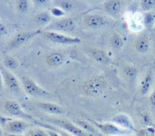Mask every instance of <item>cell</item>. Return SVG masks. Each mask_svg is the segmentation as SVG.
I'll return each mask as SVG.
<instances>
[{
	"instance_id": "cell-28",
	"label": "cell",
	"mask_w": 155,
	"mask_h": 136,
	"mask_svg": "<svg viewBox=\"0 0 155 136\" xmlns=\"http://www.w3.org/2000/svg\"><path fill=\"white\" fill-rule=\"evenodd\" d=\"M47 130H44L43 128H40V127H37V128H32L30 127L26 133H25V135L29 136H47L49 135V133H46Z\"/></svg>"
},
{
	"instance_id": "cell-30",
	"label": "cell",
	"mask_w": 155,
	"mask_h": 136,
	"mask_svg": "<svg viewBox=\"0 0 155 136\" xmlns=\"http://www.w3.org/2000/svg\"><path fill=\"white\" fill-rule=\"evenodd\" d=\"M141 122L143 125L145 126H152L153 124V117L151 116V114L148 113V112H143L141 114Z\"/></svg>"
},
{
	"instance_id": "cell-39",
	"label": "cell",
	"mask_w": 155,
	"mask_h": 136,
	"mask_svg": "<svg viewBox=\"0 0 155 136\" xmlns=\"http://www.w3.org/2000/svg\"><path fill=\"white\" fill-rule=\"evenodd\" d=\"M153 29H154V30H155V24H154V26H153Z\"/></svg>"
},
{
	"instance_id": "cell-3",
	"label": "cell",
	"mask_w": 155,
	"mask_h": 136,
	"mask_svg": "<svg viewBox=\"0 0 155 136\" xmlns=\"http://www.w3.org/2000/svg\"><path fill=\"white\" fill-rule=\"evenodd\" d=\"M21 84L25 93L33 97H43L50 95V93L38 85L32 78L29 76H23L21 79Z\"/></svg>"
},
{
	"instance_id": "cell-36",
	"label": "cell",
	"mask_w": 155,
	"mask_h": 136,
	"mask_svg": "<svg viewBox=\"0 0 155 136\" xmlns=\"http://www.w3.org/2000/svg\"><path fill=\"white\" fill-rule=\"evenodd\" d=\"M2 135H4V131L0 128V136H2Z\"/></svg>"
},
{
	"instance_id": "cell-10",
	"label": "cell",
	"mask_w": 155,
	"mask_h": 136,
	"mask_svg": "<svg viewBox=\"0 0 155 136\" xmlns=\"http://www.w3.org/2000/svg\"><path fill=\"white\" fill-rule=\"evenodd\" d=\"M33 125L29 123L25 122L24 119H15V120H8L5 124L6 131L12 134H25L26 131L32 127Z\"/></svg>"
},
{
	"instance_id": "cell-4",
	"label": "cell",
	"mask_w": 155,
	"mask_h": 136,
	"mask_svg": "<svg viewBox=\"0 0 155 136\" xmlns=\"http://www.w3.org/2000/svg\"><path fill=\"white\" fill-rule=\"evenodd\" d=\"M75 22L70 17H61L53 20L46 27L45 30L56 31L61 33H71L75 30Z\"/></svg>"
},
{
	"instance_id": "cell-9",
	"label": "cell",
	"mask_w": 155,
	"mask_h": 136,
	"mask_svg": "<svg viewBox=\"0 0 155 136\" xmlns=\"http://www.w3.org/2000/svg\"><path fill=\"white\" fill-rule=\"evenodd\" d=\"M47 121L53 123L54 124L57 125L61 129L66 131L67 133L75 136H85L88 135V134L84 131L82 128H80L75 124L65 120V119H47Z\"/></svg>"
},
{
	"instance_id": "cell-27",
	"label": "cell",
	"mask_w": 155,
	"mask_h": 136,
	"mask_svg": "<svg viewBox=\"0 0 155 136\" xmlns=\"http://www.w3.org/2000/svg\"><path fill=\"white\" fill-rule=\"evenodd\" d=\"M155 7V0H140V10L142 12L151 11Z\"/></svg>"
},
{
	"instance_id": "cell-17",
	"label": "cell",
	"mask_w": 155,
	"mask_h": 136,
	"mask_svg": "<svg viewBox=\"0 0 155 136\" xmlns=\"http://www.w3.org/2000/svg\"><path fill=\"white\" fill-rule=\"evenodd\" d=\"M135 50L140 54H146L150 49V38L148 35H139L134 42Z\"/></svg>"
},
{
	"instance_id": "cell-5",
	"label": "cell",
	"mask_w": 155,
	"mask_h": 136,
	"mask_svg": "<svg viewBox=\"0 0 155 136\" xmlns=\"http://www.w3.org/2000/svg\"><path fill=\"white\" fill-rule=\"evenodd\" d=\"M84 25L92 30H99L110 24L108 17L100 13H91L84 17Z\"/></svg>"
},
{
	"instance_id": "cell-1",
	"label": "cell",
	"mask_w": 155,
	"mask_h": 136,
	"mask_svg": "<svg viewBox=\"0 0 155 136\" xmlns=\"http://www.w3.org/2000/svg\"><path fill=\"white\" fill-rule=\"evenodd\" d=\"M108 88V81L103 75H94L86 79L81 86L82 93L91 98L102 96Z\"/></svg>"
},
{
	"instance_id": "cell-24",
	"label": "cell",
	"mask_w": 155,
	"mask_h": 136,
	"mask_svg": "<svg viewBox=\"0 0 155 136\" xmlns=\"http://www.w3.org/2000/svg\"><path fill=\"white\" fill-rule=\"evenodd\" d=\"M4 66L8 70H15L19 66V63L16 60V58L11 56V55H5L3 59Z\"/></svg>"
},
{
	"instance_id": "cell-33",
	"label": "cell",
	"mask_w": 155,
	"mask_h": 136,
	"mask_svg": "<svg viewBox=\"0 0 155 136\" xmlns=\"http://www.w3.org/2000/svg\"><path fill=\"white\" fill-rule=\"evenodd\" d=\"M7 35V27L0 22V37H3Z\"/></svg>"
},
{
	"instance_id": "cell-7",
	"label": "cell",
	"mask_w": 155,
	"mask_h": 136,
	"mask_svg": "<svg viewBox=\"0 0 155 136\" xmlns=\"http://www.w3.org/2000/svg\"><path fill=\"white\" fill-rule=\"evenodd\" d=\"M43 30H35V31H25V32H21L15 35L8 43L7 48L10 50L19 48L20 46L24 45L26 42L30 41L36 35L42 34Z\"/></svg>"
},
{
	"instance_id": "cell-21",
	"label": "cell",
	"mask_w": 155,
	"mask_h": 136,
	"mask_svg": "<svg viewBox=\"0 0 155 136\" xmlns=\"http://www.w3.org/2000/svg\"><path fill=\"white\" fill-rule=\"evenodd\" d=\"M74 124L76 125H78L80 128H82L84 131H85L88 134H91V135L98 134L97 130L94 128V126L87 121H84L82 119H76V120H74Z\"/></svg>"
},
{
	"instance_id": "cell-15",
	"label": "cell",
	"mask_w": 155,
	"mask_h": 136,
	"mask_svg": "<svg viewBox=\"0 0 155 136\" xmlns=\"http://www.w3.org/2000/svg\"><path fill=\"white\" fill-rule=\"evenodd\" d=\"M89 54L92 58L99 65H107L111 63V58L107 55V53L104 50L97 49V48H91L89 50Z\"/></svg>"
},
{
	"instance_id": "cell-8",
	"label": "cell",
	"mask_w": 155,
	"mask_h": 136,
	"mask_svg": "<svg viewBox=\"0 0 155 136\" xmlns=\"http://www.w3.org/2000/svg\"><path fill=\"white\" fill-rule=\"evenodd\" d=\"M5 111L11 116H15L24 120H33V117L28 114L21 105L15 100H7L4 103Z\"/></svg>"
},
{
	"instance_id": "cell-31",
	"label": "cell",
	"mask_w": 155,
	"mask_h": 136,
	"mask_svg": "<svg viewBox=\"0 0 155 136\" xmlns=\"http://www.w3.org/2000/svg\"><path fill=\"white\" fill-rule=\"evenodd\" d=\"M53 0H31L34 5L37 7H46L51 5Z\"/></svg>"
},
{
	"instance_id": "cell-37",
	"label": "cell",
	"mask_w": 155,
	"mask_h": 136,
	"mask_svg": "<svg viewBox=\"0 0 155 136\" xmlns=\"http://www.w3.org/2000/svg\"><path fill=\"white\" fill-rule=\"evenodd\" d=\"M87 1H90V2H96L97 0H87Z\"/></svg>"
},
{
	"instance_id": "cell-20",
	"label": "cell",
	"mask_w": 155,
	"mask_h": 136,
	"mask_svg": "<svg viewBox=\"0 0 155 136\" xmlns=\"http://www.w3.org/2000/svg\"><path fill=\"white\" fill-rule=\"evenodd\" d=\"M35 21L37 25L43 27H46L52 21L53 16L50 13V11H41L35 16Z\"/></svg>"
},
{
	"instance_id": "cell-32",
	"label": "cell",
	"mask_w": 155,
	"mask_h": 136,
	"mask_svg": "<svg viewBox=\"0 0 155 136\" xmlns=\"http://www.w3.org/2000/svg\"><path fill=\"white\" fill-rule=\"evenodd\" d=\"M138 135H154L155 134V128L152 126H146L145 129H143L137 133Z\"/></svg>"
},
{
	"instance_id": "cell-11",
	"label": "cell",
	"mask_w": 155,
	"mask_h": 136,
	"mask_svg": "<svg viewBox=\"0 0 155 136\" xmlns=\"http://www.w3.org/2000/svg\"><path fill=\"white\" fill-rule=\"evenodd\" d=\"M123 8V0H106L104 4V9L105 13L114 18H118L121 15Z\"/></svg>"
},
{
	"instance_id": "cell-38",
	"label": "cell",
	"mask_w": 155,
	"mask_h": 136,
	"mask_svg": "<svg viewBox=\"0 0 155 136\" xmlns=\"http://www.w3.org/2000/svg\"><path fill=\"white\" fill-rule=\"evenodd\" d=\"M127 1H128V2H130V3H131V2H134V0H127Z\"/></svg>"
},
{
	"instance_id": "cell-29",
	"label": "cell",
	"mask_w": 155,
	"mask_h": 136,
	"mask_svg": "<svg viewBox=\"0 0 155 136\" xmlns=\"http://www.w3.org/2000/svg\"><path fill=\"white\" fill-rule=\"evenodd\" d=\"M49 11H50L52 16L54 17V18H61V17H64V16L65 15V14H66V12H65L64 9H62L60 6H58V5L51 7Z\"/></svg>"
},
{
	"instance_id": "cell-35",
	"label": "cell",
	"mask_w": 155,
	"mask_h": 136,
	"mask_svg": "<svg viewBox=\"0 0 155 136\" xmlns=\"http://www.w3.org/2000/svg\"><path fill=\"white\" fill-rule=\"evenodd\" d=\"M5 88V85H4V80H3V75H2V73L0 71V92H2Z\"/></svg>"
},
{
	"instance_id": "cell-18",
	"label": "cell",
	"mask_w": 155,
	"mask_h": 136,
	"mask_svg": "<svg viewBox=\"0 0 155 136\" xmlns=\"http://www.w3.org/2000/svg\"><path fill=\"white\" fill-rule=\"evenodd\" d=\"M153 75L152 70H150L145 74L144 77L143 78V80L141 82V85H140L141 95H146L150 92V90L153 86Z\"/></svg>"
},
{
	"instance_id": "cell-6",
	"label": "cell",
	"mask_w": 155,
	"mask_h": 136,
	"mask_svg": "<svg viewBox=\"0 0 155 136\" xmlns=\"http://www.w3.org/2000/svg\"><path fill=\"white\" fill-rule=\"evenodd\" d=\"M2 75H3V80H4V85L5 87L12 94L15 95H19L22 93L23 87L21 82L10 72L8 69H2L1 70Z\"/></svg>"
},
{
	"instance_id": "cell-26",
	"label": "cell",
	"mask_w": 155,
	"mask_h": 136,
	"mask_svg": "<svg viewBox=\"0 0 155 136\" xmlns=\"http://www.w3.org/2000/svg\"><path fill=\"white\" fill-rule=\"evenodd\" d=\"M57 5L60 6L62 9H64L66 13L73 11L75 7L74 3L72 0H58Z\"/></svg>"
},
{
	"instance_id": "cell-34",
	"label": "cell",
	"mask_w": 155,
	"mask_h": 136,
	"mask_svg": "<svg viewBox=\"0 0 155 136\" xmlns=\"http://www.w3.org/2000/svg\"><path fill=\"white\" fill-rule=\"evenodd\" d=\"M149 101H150V104H151L152 107L155 109V89L152 92V94L150 95V96H149Z\"/></svg>"
},
{
	"instance_id": "cell-13",
	"label": "cell",
	"mask_w": 155,
	"mask_h": 136,
	"mask_svg": "<svg viewBox=\"0 0 155 136\" xmlns=\"http://www.w3.org/2000/svg\"><path fill=\"white\" fill-rule=\"evenodd\" d=\"M112 122L114 123L115 124H117L119 127H121L126 131H129V132H134L135 131V127H134V124L133 120L126 114H116L112 119Z\"/></svg>"
},
{
	"instance_id": "cell-22",
	"label": "cell",
	"mask_w": 155,
	"mask_h": 136,
	"mask_svg": "<svg viewBox=\"0 0 155 136\" xmlns=\"http://www.w3.org/2000/svg\"><path fill=\"white\" fill-rule=\"evenodd\" d=\"M110 45L114 49H122L124 46V40L120 34L114 32L110 37Z\"/></svg>"
},
{
	"instance_id": "cell-23",
	"label": "cell",
	"mask_w": 155,
	"mask_h": 136,
	"mask_svg": "<svg viewBox=\"0 0 155 136\" xmlns=\"http://www.w3.org/2000/svg\"><path fill=\"white\" fill-rule=\"evenodd\" d=\"M143 23L145 27L153 28L155 24V12L153 10L143 12Z\"/></svg>"
},
{
	"instance_id": "cell-25",
	"label": "cell",
	"mask_w": 155,
	"mask_h": 136,
	"mask_svg": "<svg viewBox=\"0 0 155 136\" xmlns=\"http://www.w3.org/2000/svg\"><path fill=\"white\" fill-rule=\"evenodd\" d=\"M31 0H15V9L20 14H25L29 11Z\"/></svg>"
},
{
	"instance_id": "cell-12",
	"label": "cell",
	"mask_w": 155,
	"mask_h": 136,
	"mask_svg": "<svg viewBox=\"0 0 155 136\" xmlns=\"http://www.w3.org/2000/svg\"><path fill=\"white\" fill-rule=\"evenodd\" d=\"M94 124L100 130V132L104 135H121V134H124L126 132V130L119 127L112 121L104 124H98V123H94Z\"/></svg>"
},
{
	"instance_id": "cell-2",
	"label": "cell",
	"mask_w": 155,
	"mask_h": 136,
	"mask_svg": "<svg viewBox=\"0 0 155 136\" xmlns=\"http://www.w3.org/2000/svg\"><path fill=\"white\" fill-rule=\"evenodd\" d=\"M42 35L44 38L46 39L47 41L54 43V44H58V45H78L81 43V39L79 37L67 35L61 32L45 30L42 32Z\"/></svg>"
},
{
	"instance_id": "cell-16",
	"label": "cell",
	"mask_w": 155,
	"mask_h": 136,
	"mask_svg": "<svg viewBox=\"0 0 155 136\" xmlns=\"http://www.w3.org/2000/svg\"><path fill=\"white\" fill-rule=\"evenodd\" d=\"M122 75L128 84H134L138 76V69L135 65H125L122 69Z\"/></svg>"
},
{
	"instance_id": "cell-14",
	"label": "cell",
	"mask_w": 155,
	"mask_h": 136,
	"mask_svg": "<svg viewBox=\"0 0 155 136\" xmlns=\"http://www.w3.org/2000/svg\"><path fill=\"white\" fill-rule=\"evenodd\" d=\"M38 107L42 111L54 115H62L65 114V110L62 106L50 102H41L38 104Z\"/></svg>"
},
{
	"instance_id": "cell-19",
	"label": "cell",
	"mask_w": 155,
	"mask_h": 136,
	"mask_svg": "<svg viewBox=\"0 0 155 136\" xmlns=\"http://www.w3.org/2000/svg\"><path fill=\"white\" fill-rule=\"evenodd\" d=\"M64 60H65V58H64V55L61 53H58V52L51 53L45 58L46 64L51 67H57V66L62 65L64 64Z\"/></svg>"
}]
</instances>
